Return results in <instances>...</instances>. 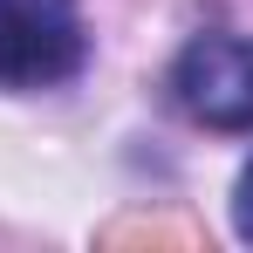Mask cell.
Here are the masks:
<instances>
[{
    "mask_svg": "<svg viewBox=\"0 0 253 253\" xmlns=\"http://www.w3.org/2000/svg\"><path fill=\"white\" fill-rule=\"evenodd\" d=\"M76 0H0V89H55L83 69Z\"/></svg>",
    "mask_w": 253,
    "mask_h": 253,
    "instance_id": "6da1fadb",
    "label": "cell"
},
{
    "mask_svg": "<svg viewBox=\"0 0 253 253\" xmlns=\"http://www.w3.org/2000/svg\"><path fill=\"white\" fill-rule=\"evenodd\" d=\"M171 96L206 130H253V42L247 35H199L171 62Z\"/></svg>",
    "mask_w": 253,
    "mask_h": 253,
    "instance_id": "7a4b0ae2",
    "label": "cell"
},
{
    "mask_svg": "<svg viewBox=\"0 0 253 253\" xmlns=\"http://www.w3.org/2000/svg\"><path fill=\"white\" fill-rule=\"evenodd\" d=\"M233 233L253 247V158H247V171H240V185H233Z\"/></svg>",
    "mask_w": 253,
    "mask_h": 253,
    "instance_id": "3957f363",
    "label": "cell"
}]
</instances>
